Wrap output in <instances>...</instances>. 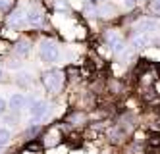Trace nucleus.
I'll return each instance as SVG.
<instances>
[{
	"mask_svg": "<svg viewBox=\"0 0 160 154\" xmlns=\"http://www.w3.org/2000/svg\"><path fill=\"white\" fill-rule=\"evenodd\" d=\"M64 139H66V135L62 133V129H60L58 125H50V127H47V129H44V131L39 135V141H41L42 148H54V147L62 145Z\"/></svg>",
	"mask_w": 160,
	"mask_h": 154,
	"instance_id": "f257e3e1",
	"label": "nucleus"
},
{
	"mask_svg": "<svg viewBox=\"0 0 160 154\" xmlns=\"http://www.w3.org/2000/svg\"><path fill=\"white\" fill-rule=\"evenodd\" d=\"M42 85L44 89H47L48 92H58L62 89V83H64V72H60V69H50V72H44L42 77Z\"/></svg>",
	"mask_w": 160,
	"mask_h": 154,
	"instance_id": "f03ea898",
	"label": "nucleus"
},
{
	"mask_svg": "<svg viewBox=\"0 0 160 154\" xmlns=\"http://www.w3.org/2000/svg\"><path fill=\"white\" fill-rule=\"evenodd\" d=\"M48 112H50V106L47 100H35L29 104V114H31L33 125H41V122L48 116Z\"/></svg>",
	"mask_w": 160,
	"mask_h": 154,
	"instance_id": "7ed1b4c3",
	"label": "nucleus"
},
{
	"mask_svg": "<svg viewBox=\"0 0 160 154\" xmlns=\"http://www.w3.org/2000/svg\"><path fill=\"white\" fill-rule=\"evenodd\" d=\"M39 48H41V56H42V60H44V62H56V60L60 58L58 44H56L54 41H50V39L42 41Z\"/></svg>",
	"mask_w": 160,
	"mask_h": 154,
	"instance_id": "20e7f679",
	"label": "nucleus"
},
{
	"mask_svg": "<svg viewBox=\"0 0 160 154\" xmlns=\"http://www.w3.org/2000/svg\"><path fill=\"white\" fill-rule=\"evenodd\" d=\"M8 25L12 27V29H21V27H25L27 25V12L23 6H19L16 10L10 12V16H8Z\"/></svg>",
	"mask_w": 160,
	"mask_h": 154,
	"instance_id": "39448f33",
	"label": "nucleus"
},
{
	"mask_svg": "<svg viewBox=\"0 0 160 154\" xmlns=\"http://www.w3.org/2000/svg\"><path fill=\"white\" fill-rule=\"evenodd\" d=\"M104 42L106 46H110V50L114 54H123L125 52V44H123V39L116 31H106L104 33Z\"/></svg>",
	"mask_w": 160,
	"mask_h": 154,
	"instance_id": "423d86ee",
	"label": "nucleus"
},
{
	"mask_svg": "<svg viewBox=\"0 0 160 154\" xmlns=\"http://www.w3.org/2000/svg\"><path fill=\"white\" fill-rule=\"evenodd\" d=\"M44 23V12L41 10V8H31L29 12H27V25H31V27H41Z\"/></svg>",
	"mask_w": 160,
	"mask_h": 154,
	"instance_id": "0eeeda50",
	"label": "nucleus"
},
{
	"mask_svg": "<svg viewBox=\"0 0 160 154\" xmlns=\"http://www.w3.org/2000/svg\"><path fill=\"white\" fill-rule=\"evenodd\" d=\"M148 44H151V33H133V37H131L133 50H137V48H147Z\"/></svg>",
	"mask_w": 160,
	"mask_h": 154,
	"instance_id": "6e6552de",
	"label": "nucleus"
},
{
	"mask_svg": "<svg viewBox=\"0 0 160 154\" xmlns=\"http://www.w3.org/2000/svg\"><path fill=\"white\" fill-rule=\"evenodd\" d=\"M25 106H27V98L23 94H14V97L8 100V110H12L14 114H19Z\"/></svg>",
	"mask_w": 160,
	"mask_h": 154,
	"instance_id": "1a4fd4ad",
	"label": "nucleus"
},
{
	"mask_svg": "<svg viewBox=\"0 0 160 154\" xmlns=\"http://www.w3.org/2000/svg\"><path fill=\"white\" fill-rule=\"evenodd\" d=\"M85 122H87V114L81 110H72L64 120V123H68V125H81Z\"/></svg>",
	"mask_w": 160,
	"mask_h": 154,
	"instance_id": "9d476101",
	"label": "nucleus"
},
{
	"mask_svg": "<svg viewBox=\"0 0 160 154\" xmlns=\"http://www.w3.org/2000/svg\"><path fill=\"white\" fill-rule=\"evenodd\" d=\"M12 52H14L16 56H19V58H25V56H29V52H31V44L25 42V41H21V42H18V44L12 46Z\"/></svg>",
	"mask_w": 160,
	"mask_h": 154,
	"instance_id": "9b49d317",
	"label": "nucleus"
},
{
	"mask_svg": "<svg viewBox=\"0 0 160 154\" xmlns=\"http://www.w3.org/2000/svg\"><path fill=\"white\" fill-rule=\"evenodd\" d=\"M156 29V21L154 19H143L135 25V33H148Z\"/></svg>",
	"mask_w": 160,
	"mask_h": 154,
	"instance_id": "f8f14e48",
	"label": "nucleus"
},
{
	"mask_svg": "<svg viewBox=\"0 0 160 154\" xmlns=\"http://www.w3.org/2000/svg\"><path fill=\"white\" fill-rule=\"evenodd\" d=\"M147 145L148 148H152V150H158L160 148V133H151L147 137Z\"/></svg>",
	"mask_w": 160,
	"mask_h": 154,
	"instance_id": "ddd939ff",
	"label": "nucleus"
},
{
	"mask_svg": "<svg viewBox=\"0 0 160 154\" xmlns=\"http://www.w3.org/2000/svg\"><path fill=\"white\" fill-rule=\"evenodd\" d=\"M25 150H27V152H41V150H42L41 141H39V139H31V141H27Z\"/></svg>",
	"mask_w": 160,
	"mask_h": 154,
	"instance_id": "4468645a",
	"label": "nucleus"
},
{
	"mask_svg": "<svg viewBox=\"0 0 160 154\" xmlns=\"http://www.w3.org/2000/svg\"><path fill=\"white\" fill-rule=\"evenodd\" d=\"M39 133H42V127H41V125H31L27 131H25V137H27V141L39 139Z\"/></svg>",
	"mask_w": 160,
	"mask_h": 154,
	"instance_id": "2eb2a0df",
	"label": "nucleus"
},
{
	"mask_svg": "<svg viewBox=\"0 0 160 154\" xmlns=\"http://www.w3.org/2000/svg\"><path fill=\"white\" fill-rule=\"evenodd\" d=\"M143 100L148 104V102H158V97H156V92L152 91V87H148V89H145V92H143Z\"/></svg>",
	"mask_w": 160,
	"mask_h": 154,
	"instance_id": "dca6fc26",
	"label": "nucleus"
},
{
	"mask_svg": "<svg viewBox=\"0 0 160 154\" xmlns=\"http://www.w3.org/2000/svg\"><path fill=\"white\" fill-rule=\"evenodd\" d=\"M16 83H18L19 87L27 89V87H31V75H29V73H19L18 79H16Z\"/></svg>",
	"mask_w": 160,
	"mask_h": 154,
	"instance_id": "f3484780",
	"label": "nucleus"
},
{
	"mask_svg": "<svg viewBox=\"0 0 160 154\" xmlns=\"http://www.w3.org/2000/svg\"><path fill=\"white\" fill-rule=\"evenodd\" d=\"M10 139H12V133H10L8 129H4V127H2V129H0V147L4 148V147L10 143Z\"/></svg>",
	"mask_w": 160,
	"mask_h": 154,
	"instance_id": "a211bd4d",
	"label": "nucleus"
},
{
	"mask_svg": "<svg viewBox=\"0 0 160 154\" xmlns=\"http://www.w3.org/2000/svg\"><path fill=\"white\" fill-rule=\"evenodd\" d=\"M66 73L70 75V79H79V77H81V69H79V67H73V66H68V67H66Z\"/></svg>",
	"mask_w": 160,
	"mask_h": 154,
	"instance_id": "6ab92c4d",
	"label": "nucleus"
},
{
	"mask_svg": "<svg viewBox=\"0 0 160 154\" xmlns=\"http://www.w3.org/2000/svg\"><path fill=\"white\" fill-rule=\"evenodd\" d=\"M148 10L154 12V14H160V0H151V4H148Z\"/></svg>",
	"mask_w": 160,
	"mask_h": 154,
	"instance_id": "aec40b11",
	"label": "nucleus"
},
{
	"mask_svg": "<svg viewBox=\"0 0 160 154\" xmlns=\"http://www.w3.org/2000/svg\"><path fill=\"white\" fill-rule=\"evenodd\" d=\"M4 120H6V123L16 125V123H18V116H16V114H14V116H4Z\"/></svg>",
	"mask_w": 160,
	"mask_h": 154,
	"instance_id": "412c9836",
	"label": "nucleus"
},
{
	"mask_svg": "<svg viewBox=\"0 0 160 154\" xmlns=\"http://www.w3.org/2000/svg\"><path fill=\"white\" fill-rule=\"evenodd\" d=\"M6 110H8V104H6L2 98H0V116H4V114H6Z\"/></svg>",
	"mask_w": 160,
	"mask_h": 154,
	"instance_id": "4be33fe9",
	"label": "nucleus"
},
{
	"mask_svg": "<svg viewBox=\"0 0 160 154\" xmlns=\"http://www.w3.org/2000/svg\"><path fill=\"white\" fill-rule=\"evenodd\" d=\"M152 91L156 92V97L160 98V81H156V83H154V87H152Z\"/></svg>",
	"mask_w": 160,
	"mask_h": 154,
	"instance_id": "5701e85b",
	"label": "nucleus"
},
{
	"mask_svg": "<svg viewBox=\"0 0 160 154\" xmlns=\"http://www.w3.org/2000/svg\"><path fill=\"white\" fill-rule=\"evenodd\" d=\"M8 46H10V44H8L6 41H2V42H0V52H6V50H8Z\"/></svg>",
	"mask_w": 160,
	"mask_h": 154,
	"instance_id": "b1692460",
	"label": "nucleus"
},
{
	"mask_svg": "<svg viewBox=\"0 0 160 154\" xmlns=\"http://www.w3.org/2000/svg\"><path fill=\"white\" fill-rule=\"evenodd\" d=\"M8 66H10V67H14V69H18V67H19V66H21V64H19V62H16V60H14V62H8Z\"/></svg>",
	"mask_w": 160,
	"mask_h": 154,
	"instance_id": "393cba45",
	"label": "nucleus"
},
{
	"mask_svg": "<svg viewBox=\"0 0 160 154\" xmlns=\"http://www.w3.org/2000/svg\"><path fill=\"white\" fill-rule=\"evenodd\" d=\"M0 81H4V72L0 69Z\"/></svg>",
	"mask_w": 160,
	"mask_h": 154,
	"instance_id": "a878e982",
	"label": "nucleus"
},
{
	"mask_svg": "<svg viewBox=\"0 0 160 154\" xmlns=\"http://www.w3.org/2000/svg\"><path fill=\"white\" fill-rule=\"evenodd\" d=\"M0 154H2V147H0Z\"/></svg>",
	"mask_w": 160,
	"mask_h": 154,
	"instance_id": "bb28decb",
	"label": "nucleus"
}]
</instances>
